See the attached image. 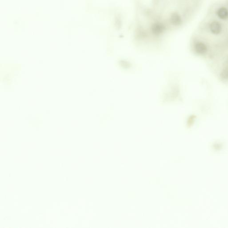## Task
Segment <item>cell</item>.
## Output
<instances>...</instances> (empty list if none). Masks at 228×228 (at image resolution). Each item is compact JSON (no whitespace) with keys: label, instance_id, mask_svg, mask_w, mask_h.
<instances>
[{"label":"cell","instance_id":"1","mask_svg":"<svg viewBox=\"0 0 228 228\" xmlns=\"http://www.w3.org/2000/svg\"><path fill=\"white\" fill-rule=\"evenodd\" d=\"M134 29L144 37L159 38L184 24L179 0H133Z\"/></svg>","mask_w":228,"mask_h":228},{"label":"cell","instance_id":"2","mask_svg":"<svg viewBox=\"0 0 228 228\" xmlns=\"http://www.w3.org/2000/svg\"><path fill=\"white\" fill-rule=\"evenodd\" d=\"M209 29L211 34L214 35H218L221 33L223 28L220 22L213 21L209 24Z\"/></svg>","mask_w":228,"mask_h":228},{"label":"cell","instance_id":"3","mask_svg":"<svg viewBox=\"0 0 228 228\" xmlns=\"http://www.w3.org/2000/svg\"><path fill=\"white\" fill-rule=\"evenodd\" d=\"M216 15L218 18L222 20L228 19V9L225 7H221L217 9Z\"/></svg>","mask_w":228,"mask_h":228}]
</instances>
